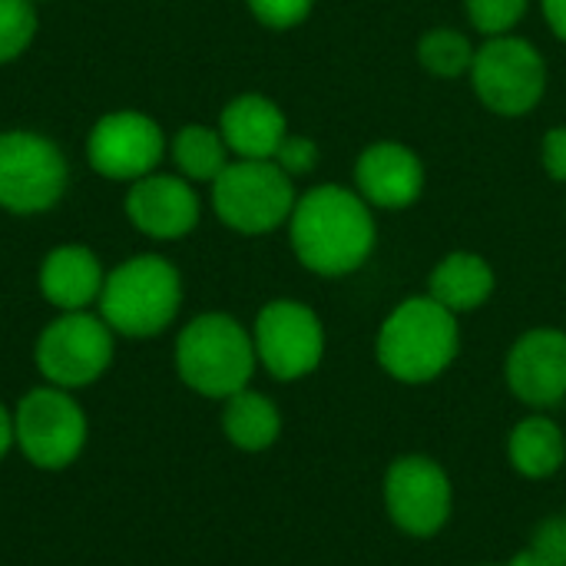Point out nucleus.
I'll use <instances>...</instances> for the list:
<instances>
[{"mask_svg": "<svg viewBox=\"0 0 566 566\" xmlns=\"http://www.w3.org/2000/svg\"><path fill=\"white\" fill-rule=\"evenodd\" d=\"M375 245V222L368 206L342 189L318 186L292 209V249L318 275L355 272Z\"/></svg>", "mask_w": 566, "mask_h": 566, "instance_id": "f257e3e1", "label": "nucleus"}, {"mask_svg": "<svg viewBox=\"0 0 566 566\" xmlns=\"http://www.w3.org/2000/svg\"><path fill=\"white\" fill-rule=\"evenodd\" d=\"M458 355V322L441 302L408 298L401 302L378 335V361L388 375L408 385L438 378Z\"/></svg>", "mask_w": 566, "mask_h": 566, "instance_id": "f03ea898", "label": "nucleus"}, {"mask_svg": "<svg viewBox=\"0 0 566 566\" xmlns=\"http://www.w3.org/2000/svg\"><path fill=\"white\" fill-rule=\"evenodd\" d=\"M179 272L159 255H136L116 265L99 292L103 322L129 338L159 335L179 312Z\"/></svg>", "mask_w": 566, "mask_h": 566, "instance_id": "7ed1b4c3", "label": "nucleus"}, {"mask_svg": "<svg viewBox=\"0 0 566 566\" xmlns=\"http://www.w3.org/2000/svg\"><path fill=\"white\" fill-rule=\"evenodd\" d=\"M255 342L229 315H199L176 342L182 381L206 398L239 395L255 371Z\"/></svg>", "mask_w": 566, "mask_h": 566, "instance_id": "20e7f679", "label": "nucleus"}, {"mask_svg": "<svg viewBox=\"0 0 566 566\" xmlns=\"http://www.w3.org/2000/svg\"><path fill=\"white\" fill-rule=\"evenodd\" d=\"M212 206L235 232L262 235L292 216L295 189L275 159H235L212 182Z\"/></svg>", "mask_w": 566, "mask_h": 566, "instance_id": "39448f33", "label": "nucleus"}, {"mask_svg": "<svg viewBox=\"0 0 566 566\" xmlns=\"http://www.w3.org/2000/svg\"><path fill=\"white\" fill-rule=\"evenodd\" d=\"M66 189V159L56 143L30 129L0 133V206L17 216H36L60 202Z\"/></svg>", "mask_w": 566, "mask_h": 566, "instance_id": "423d86ee", "label": "nucleus"}, {"mask_svg": "<svg viewBox=\"0 0 566 566\" xmlns=\"http://www.w3.org/2000/svg\"><path fill=\"white\" fill-rule=\"evenodd\" d=\"M113 358V328L86 312H63L36 342V365L56 388H83L96 381Z\"/></svg>", "mask_w": 566, "mask_h": 566, "instance_id": "0eeeda50", "label": "nucleus"}, {"mask_svg": "<svg viewBox=\"0 0 566 566\" xmlns=\"http://www.w3.org/2000/svg\"><path fill=\"white\" fill-rule=\"evenodd\" d=\"M471 73H474V90L484 99V106L504 116H521L534 109L547 83L541 53L527 40L507 36V33L488 40L474 53Z\"/></svg>", "mask_w": 566, "mask_h": 566, "instance_id": "6e6552de", "label": "nucleus"}, {"mask_svg": "<svg viewBox=\"0 0 566 566\" xmlns=\"http://www.w3.org/2000/svg\"><path fill=\"white\" fill-rule=\"evenodd\" d=\"M13 441L30 464L56 471L76 461L86 441V418L80 405L60 388L30 391L13 415Z\"/></svg>", "mask_w": 566, "mask_h": 566, "instance_id": "1a4fd4ad", "label": "nucleus"}, {"mask_svg": "<svg viewBox=\"0 0 566 566\" xmlns=\"http://www.w3.org/2000/svg\"><path fill=\"white\" fill-rule=\"evenodd\" d=\"M255 355L269 375L292 381L322 361L325 335L315 312L302 302H272L255 318Z\"/></svg>", "mask_w": 566, "mask_h": 566, "instance_id": "9d476101", "label": "nucleus"}, {"mask_svg": "<svg viewBox=\"0 0 566 566\" xmlns=\"http://www.w3.org/2000/svg\"><path fill=\"white\" fill-rule=\"evenodd\" d=\"M163 146L166 143L156 119L136 109H119V113H106L90 129L86 159L106 179L136 182L156 169V163L163 159Z\"/></svg>", "mask_w": 566, "mask_h": 566, "instance_id": "9b49d317", "label": "nucleus"}, {"mask_svg": "<svg viewBox=\"0 0 566 566\" xmlns=\"http://www.w3.org/2000/svg\"><path fill=\"white\" fill-rule=\"evenodd\" d=\"M391 521L411 537H431L451 514V481L431 458H398L385 478Z\"/></svg>", "mask_w": 566, "mask_h": 566, "instance_id": "f8f14e48", "label": "nucleus"}, {"mask_svg": "<svg viewBox=\"0 0 566 566\" xmlns=\"http://www.w3.org/2000/svg\"><path fill=\"white\" fill-rule=\"evenodd\" d=\"M507 385L527 405H557L566 395V335L557 328L527 332L507 355Z\"/></svg>", "mask_w": 566, "mask_h": 566, "instance_id": "ddd939ff", "label": "nucleus"}, {"mask_svg": "<svg viewBox=\"0 0 566 566\" xmlns=\"http://www.w3.org/2000/svg\"><path fill=\"white\" fill-rule=\"evenodd\" d=\"M129 222L153 239H182L199 222V196L179 176H143L126 196Z\"/></svg>", "mask_w": 566, "mask_h": 566, "instance_id": "4468645a", "label": "nucleus"}, {"mask_svg": "<svg viewBox=\"0 0 566 566\" xmlns=\"http://www.w3.org/2000/svg\"><path fill=\"white\" fill-rule=\"evenodd\" d=\"M358 189L368 202L381 209H401L411 206L421 196L424 169L418 156L401 143H375L361 153L355 166Z\"/></svg>", "mask_w": 566, "mask_h": 566, "instance_id": "2eb2a0df", "label": "nucleus"}, {"mask_svg": "<svg viewBox=\"0 0 566 566\" xmlns=\"http://www.w3.org/2000/svg\"><path fill=\"white\" fill-rule=\"evenodd\" d=\"M219 133L239 159H275L282 139L289 136L282 109L255 93L239 96L222 109Z\"/></svg>", "mask_w": 566, "mask_h": 566, "instance_id": "dca6fc26", "label": "nucleus"}, {"mask_svg": "<svg viewBox=\"0 0 566 566\" xmlns=\"http://www.w3.org/2000/svg\"><path fill=\"white\" fill-rule=\"evenodd\" d=\"M103 265L83 245H60L40 265V292L63 312H83L103 292Z\"/></svg>", "mask_w": 566, "mask_h": 566, "instance_id": "f3484780", "label": "nucleus"}, {"mask_svg": "<svg viewBox=\"0 0 566 566\" xmlns=\"http://www.w3.org/2000/svg\"><path fill=\"white\" fill-rule=\"evenodd\" d=\"M494 292V272L481 255L454 252L431 272V298L448 312H471Z\"/></svg>", "mask_w": 566, "mask_h": 566, "instance_id": "a211bd4d", "label": "nucleus"}, {"mask_svg": "<svg viewBox=\"0 0 566 566\" xmlns=\"http://www.w3.org/2000/svg\"><path fill=\"white\" fill-rule=\"evenodd\" d=\"M511 464L527 478H551L564 464L566 444L551 418H527L511 431Z\"/></svg>", "mask_w": 566, "mask_h": 566, "instance_id": "6ab92c4d", "label": "nucleus"}, {"mask_svg": "<svg viewBox=\"0 0 566 566\" xmlns=\"http://www.w3.org/2000/svg\"><path fill=\"white\" fill-rule=\"evenodd\" d=\"M222 428L229 434V441L242 451H262L269 448L279 431H282V418L275 411V405L265 395L255 391H239L229 398L226 415H222Z\"/></svg>", "mask_w": 566, "mask_h": 566, "instance_id": "aec40b11", "label": "nucleus"}, {"mask_svg": "<svg viewBox=\"0 0 566 566\" xmlns=\"http://www.w3.org/2000/svg\"><path fill=\"white\" fill-rule=\"evenodd\" d=\"M172 159L182 169V176L199 182H216L219 172L229 166V146L222 133L209 126H182L172 139Z\"/></svg>", "mask_w": 566, "mask_h": 566, "instance_id": "412c9836", "label": "nucleus"}, {"mask_svg": "<svg viewBox=\"0 0 566 566\" xmlns=\"http://www.w3.org/2000/svg\"><path fill=\"white\" fill-rule=\"evenodd\" d=\"M418 56L438 76H461L474 63V50H471L468 36H461L458 30H431V33H424V40L418 46Z\"/></svg>", "mask_w": 566, "mask_h": 566, "instance_id": "4be33fe9", "label": "nucleus"}, {"mask_svg": "<svg viewBox=\"0 0 566 566\" xmlns=\"http://www.w3.org/2000/svg\"><path fill=\"white\" fill-rule=\"evenodd\" d=\"M36 33L33 0H0V63L17 60Z\"/></svg>", "mask_w": 566, "mask_h": 566, "instance_id": "5701e85b", "label": "nucleus"}, {"mask_svg": "<svg viewBox=\"0 0 566 566\" xmlns=\"http://www.w3.org/2000/svg\"><path fill=\"white\" fill-rule=\"evenodd\" d=\"M527 10V0H468L471 23L488 36H504Z\"/></svg>", "mask_w": 566, "mask_h": 566, "instance_id": "b1692460", "label": "nucleus"}, {"mask_svg": "<svg viewBox=\"0 0 566 566\" xmlns=\"http://www.w3.org/2000/svg\"><path fill=\"white\" fill-rule=\"evenodd\" d=\"M252 13L272 27V30H289L295 23H302L312 10V0H249Z\"/></svg>", "mask_w": 566, "mask_h": 566, "instance_id": "393cba45", "label": "nucleus"}, {"mask_svg": "<svg viewBox=\"0 0 566 566\" xmlns=\"http://www.w3.org/2000/svg\"><path fill=\"white\" fill-rule=\"evenodd\" d=\"M531 554L544 566H566V517H551L537 527Z\"/></svg>", "mask_w": 566, "mask_h": 566, "instance_id": "a878e982", "label": "nucleus"}, {"mask_svg": "<svg viewBox=\"0 0 566 566\" xmlns=\"http://www.w3.org/2000/svg\"><path fill=\"white\" fill-rule=\"evenodd\" d=\"M318 159V149L308 136H285L279 153H275V163L292 176V172H308Z\"/></svg>", "mask_w": 566, "mask_h": 566, "instance_id": "bb28decb", "label": "nucleus"}, {"mask_svg": "<svg viewBox=\"0 0 566 566\" xmlns=\"http://www.w3.org/2000/svg\"><path fill=\"white\" fill-rule=\"evenodd\" d=\"M544 166L554 179L566 182V126H557L544 139Z\"/></svg>", "mask_w": 566, "mask_h": 566, "instance_id": "cd10ccee", "label": "nucleus"}, {"mask_svg": "<svg viewBox=\"0 0 566 566\" xmlns=\"http://www.w3.org/2000/svg\"><path fill=\"white\" fill-rule=\"evenodd\" d=\"M544 13H547L554 33L566 40V0H544Z\"/></svg>", "mask_w": 566, "mask_h": 566, "instance_id": "c85d7f7f", "label": "nucleus"}, {"mask_svg": "<svg viewBox=\"0 0 566 566\" xmlns=\"http://www.w3.org/2000/svg\"><path fill=\"white\" fill-rule=\"evenodd\" d=\"M13 444V418L3 411V405H0V458L7 454V448Z\"/></svg>", "mask_w": 566, "mask_h": 566, "instance_id": "c756f323", "label": "nucleus"}, {"mask_svg": "<svg viewBox=\"0 0 566 566\" xmlns=\"http://www.w3.org/2000/svg\"><path fill=\"white\" fill-rule=\"evenodd\" d=\"M507 566H544V564H541L531 551H524V554H517V557H514Z\"/></svg>", "mask_w": 566, "mask_h": 566, "instance_id": "7c9ffc66", "label": "nucleus"}, {"mask_svg": "<svg viewBox=\"0 0 566 566\" xmlns=\"http://www.w3.org/2000/svg\"><path fill=\"white\" fill-rule=\"evenodd\" d=\"M33 3H36V0H33Z\"/></svg>", "mask_w": 566, "mask_h": 566, "instance_id": "2f4dec72", "label": "nucleus"}]
</instances>
